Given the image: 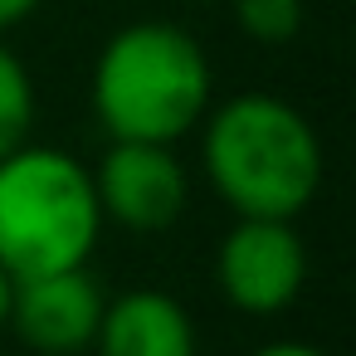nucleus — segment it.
Wrapping results in <instances>:
<instances>
[{
  "mask_svg": "<svg viewBox=\"0 0 356 356\" xmlns=\"http://www.w3.org/2000/svg\"><path fill=\"white\" fill-rule=\"evenodd\" d=\"M215 74L200 40L171 20H137L108 35L93 64V118L108 142L176 147L210 113Z\"/></svg>",
  "mask_w": 356,
  "mask_h": 356,
  "instance_id": "2",
  "label": "nucleus"
},
{
  "mask_svg": "<svg viewBox=\"0 0 356 356\" xmlns=\"http://www.w3.org/2000/svg\"><path fill=\"white\" fill-rule=\"evenodd\" d=\"M244 356H332V351H322L317 341H302V337H273V341H259Z\"/></svg>",
  "mask_w": 356,
  "mask_h": 356,
  "instance_id": "10",
  "label": "nucleus"
},
{
  "mask_svg": "<svg viewBox=\"0 0 356 356\" xmlns=\"http://www.w3.org/2000/svg\"><path fill=\"white\" fill-rule=\"evenodd\" d=\"M40 6H44V0H0V35L15 30V25H25Z\"/></svg>",
  "mask_w": 356,
  "mask_h": 356,
  "instance_id": "11",
  "label": "nucleus"
},
{
  "mask_svg": "<svg viewBox=\"0 0 356 356\" xmlns=\"http://www.w3.org/2000/svg\"><path fill=\"white\" fill-rule=\"evenodd\" d=\"M35 132V79L25 59L0 40V156L25 147Z\"/></svg>",
  "mask_w": 356,
  "mask_h": 356,
  "instance_id": "8",
  "label": "nucleus"
},
{
  "mask_svg": "<svg viewBox=\"0 0 356 356\" xmlns=\"http://www.w3.org/2000/svg\"><path fill=\"white\" fill-rule=\"evenodd\" d=\"M103 225L127 234H161L191 205V171L176 147L161 142H108L103 161L88 166Z\"/></svg>",
  "mask_w": 356,
  "mask_h": 356,
  "instance_id": "5",
  "label": "nucleus"
},
{
  "mask_svg": "<svg viewBox=\"0 0 356 356\" xmlns=\"http://www.w3.org/2000/svg\"><path fill=\"white\" fill-rule=\"evenodd\" d=\"M93 171L49 142L0 156V268L15 278L83 268L103 239Z\"/></svg>",
  "mask_w": 356,
  "mask_h": 356,
  "instance_id": "3",
  "label": "nucleus"
},
{
  "mask_svg": "<svg viewBox=\"0 0 356 356\" xmlns=\"http://www.w3.org/2000/svg\"><path fill=\"white\" fill-rule=\"evenodd\" d=\"M6 307H10V273L0 268V332H6Z\"/></svg>",
  "mask_w": 356,
  "mask_h": 356,
  "instance_id": "12",
  "label": "nucleus"
},
{
  "mask_svg": "<svg viewBox=\"0 0 356 356\" xmlns=\"http://www.w3.org/2000/svg\"><path fill=\"white\" fill-rule=\"evenodd\" d=\"M215 288L239 317H283L307 288V244L298 220L234 215L215 244Z\"/></svg>",
  "mask_w": 356,
  "mask_h": 356,
  "instance_id": "4",
  "label": "nucleus"
},
{
  "mask_svg": "<svg viewBox=\"0 0 356 356\" xmlns=\"http://www.w3.org/2000/svg\"><path fill=\"white\" fill-rule=\"evenodd\" d=\"M93 356H200V332L176 293L137 283L103 302Z\"/></svg>",
  "mask_w": 356,
  "mask_h": 356,
  "instance_id": "7",
  "label": "nucleus"
},
{
  "mask_svg": "<svg viewBox=\"0 0 356 356\" xmlns=\"http://www.w3.org/2000/svg\"><path fill=\"white\" fill-rule=\"evenodd\" d=\"M234 6V25L254 40V44H293L302 30V0H229Z\"/></svg>",
  "mask_w": 356,
  "mask_h": 356,
  "instance_id": "9",
  "label": "nucleus"
},
{
  "mask_svg": "<svg viewBox=\"0 0 356 356\" xmlns=\"http://www.w3.org/2000/svg\"><path fill=\"white\" fill-rule=\"evenodd\" d=\"M103 302H108V293L88 264L59 268V273H35V278L10 283L6 327L35 356H83V351H93Z\"/></svg>",
  "mask_w": 356,
  "mask_h": 356,
  "instance_id": "6",
  "label": "nucleus"
},
{
  "mask_svg": "<svg viewBox=\"0 0 356 356\" xmlns=\"http://www.w3.org/2000/svg\"><path fill=\"white\" fill-rule=\"evenodd\" d=\"M200 171L229 215L298 220L322 191V137L278 93H234L200 118Z\"/></svg>",
  "mask_w": 356,
  "mask_h": 356,
  "instance_id": "1",
  "label": "nucleus"
},
{
  "mask_svg": "<svg viewBox=\"0 0 356 356\" xmlns=\"http://www.w3.org/2000/svg\"><path fill=\"white\" fill-rule=\"evenodd\" d=\"M0 356H15V351H6V346H0Z\"/></svg>",
  "mask_w": 356,
  "mask_h": 356,
  "instance_id": "13",
  "label": "nucleus"
}]
</instances>
